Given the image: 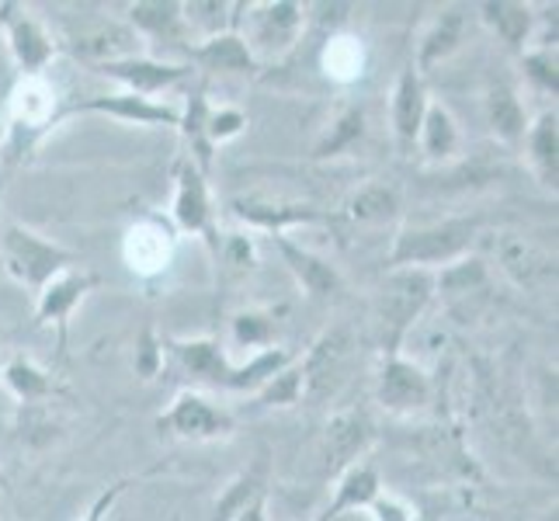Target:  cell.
<instances>
[{"label":"cell","mask_w":559,"mask_h":521,"mask_svg":"<svg viewBox=\"0 0 559 521\" xmlns=\"http://www.w3.org/2000/svg\"><path fill=\"white\" fill-rule=\"evenodd\" d=\"M229 521H267V494L254 497L240 514H234Z\"/></svg>","instance_id":"40"},{"label":"cell","mask_w":559,"mask_h":521,"mask_svg":"<svg viewBox=\"0 0 559 521\" xmlns=\"http://www.w3.org/2000/svg\"><path fill=\"white\" fill-rule=\"evenodd\" d=\"M73 52L84 56L91 67H105V63H119V60H132L140 52V35L119 25V22H102L87 32H81L73 38Z\"/></svg>","instance_id":"15"},{"label":"cell","mask_w":559,"mask_h":521,"mask_svg":"<svg viewBox=\"0 0 559 521\" xmlns=\"http://www.w3.org/2000/svg\"><path fill=\"white\" fill-rule=\"evenodd\" d=\"M352 352H355V341H352L348 327H334V331H326L313 344V352L299 362L302 396L323 400L326 393H334L344 379V369H348V362H352Z\"/></svg>","instance_id":"5"},{"label":"cell","mask_w":559,"mask_h":521,"mask_svg":"<svg viewBox=\"0 0 559 521\" xmlns=\"http://www.w3.org/2000/svg\"><path fill=\"white\" fill-rule=\"evenodd\" d=\"M369 441H372V421L361 411L334 414L323 431V473L341 476L344 470H352L358 455L369 449Z\"/></svg>","instance_id":"10"},{"label":"cell","mask_w":559,"mask_h":521,"mask_svg":"<svg viewBox=\"0 0 559 521\" xmlns=\"http://www.w3.org/2000/svg\"><path fill=\"white\" fill-rule=\"evenodd\" d=\"M476 234H479V220H469V216L403 229L390 250V264L420 268V272H428L435 264L449 268L452 261H462V254L473 247Z\"/></svg>","instance_id":"2"},{"label":"cell","mask_w":559,"mask_h":521,"mask_svg":"<svg viewBox=\"0 0 559 521\" xmlns=\"http://www.w3.org/2000/svg\"><path fill=\"white\" fill-rule=\"evenodd\" d=\"M525 73H528V81L538 87V91H546L556 98V52L552 49H535L525 56Z\"/></svg>","instance_id":"35"},{"label":"cell","mask_w":559,"mask_h":521,"mask_svg":"<svg viewBox=\"0 0 559 521\" xmlns=\"http://www.w3.org/2000/svg\"><path fill=\"white\" fill-rule=\"evenodd\" d=\"M361 129H365V115L361 108H344L341 111V119L331 126V132L317 143V157H334V153L341 150H348L358 137H361Z\"/></svg>","instance_id":"32"},{"label":"cell","mask_w":559,"mask_h":521,"mask_svg":"<svg viewBox=\"0 0 559 521\" xmlns=\"http://www.w3.org/2000/svg\"><path fill=\"white\" fill-rule=\"evenodd\" d=\"M0 490H8V476H4V470H0Z\"/></svg>","instance_id":"42"},{"label":"cell","mask_w":559,"mask_h":521,"mask_svg":"<svg viewBox=\"0 0 559 521\" xmlns=\"http://www.w3.org/2000/svg\"><path fill=\"white\" fill-rule=\"evenodd\" d=\"M417 146L424 150L428 161H449L459 150V126L452 119V111L445 105H428L424 122L417 132Z\"/></svg>","instance_id":"25"},{"label":"cell","mask_w":559,"mask_h":521,"mask_svg":"<svg viewBox=\"0 0 559 521\" xmlns=\"http://www.w3.org/2000/svg\"><path fill=\"white\" fill-rule=\"evenodd\" d=\"M157 428L185 441H216L234 431V417L202 393H178L170 411L160 414Z\"/></svg>","instance_id":"7"},{"label":"cell","mask_w":559,"mask_h":521,"mask_svg":"<svg viewBox=\"0 0 559 521\" xmlns=\"http://www.w3.org/2000/svg\"><path fill=\"white\" fill-rule=\"evenodd\" d=\"M0 25L8 32V49L14 56L17 70L25 76H43L56 56V43H52L49 28L17 4L0 8Z\"/></svg>","instance_id":"8"},{"label":"cell","mask_w":559,"mask_h":521,"mask_svg":"<svg viewBox=\"0 0 559 521\" xmlns=\"http://www.w3.org/2000/svg\"><path fill=\"white\" fill-rule=\"evenodd\" d=\"M94 285H98V275L84 272V268H70V272L56 275L43 293L35 296V327L56 323L60 327V338H63L70 313L76 310V303H81Z\"/></svg>","instance_id":"12"},{"label":"cell","mask_w":559,"mask_h":521,"mask_svg":"<svg viewBox=\"0 0 559 521\" xmlns=\"http://www.w3.org/2000/svg\"><path fill=\"white\" fill-rule=\"evenodd\" d=\"M500 261H504V272L518 282V285H538V282H556V261H549L546 254L528 240L508 237L500 244Z\"/></svg>","instance_id":"23"},{"label":"cell","mask_w":559,"mask_h":521,"mask_svg":"<svg viewBox=\"0 0 559 521\" xmlns=\"http://www.w3.org/2000/svg\"><path fill=\"white\" fill-rule=\"evenodd\" d=\"M237 4H219V0H191V4H181V17L188 32H199L202 43L212 35H223L234 28L237 32V17L229 14Z\"/></svg>","instance_id":"29"},{"label":"cell","mask_w":559,"mask_h":521,"mask_svg":"<svg viewBox=\"0 0 559 521\" xmlns=\"http://www.w3.org/2000/svg\"><path fill=\"white\" fill-rule=\"evenodd\" d=\"M369 508L379 514V521H414V514L407 508H400L396 500H390V497H376Z\"/></svg>","instance_id":"39"},{"label":"cell","mask_w":559,"mask_h":521,"mask_svg":"<svg viewBox=\"0 0 559 521\" xmlns=\"http://www.w3.org/2000/svg\"><path fill=\"white\" fill-rule=\"evenodd\" d=\"M396 212H400V199H396V191L385 185H361L348 202V216L355 223H369V226L390 223Z\"/></svg>","instance_id":"28"},{"label":"cell","mask_w":559,"mask_h":521,"mask_svg":"<svg viewBox=\"0 0 559 521\" xmlns=\"http://www.w3.org/2000/svg\"><path fill=\"white\" fill-rule=\"evenodd\" d=\"M188 56H191V63H199L209 73H254L258 70V60L250 56L243 35L234 28L191 46Z\"/></svg>","instance_id":"18"},{"label":"cell","mask_w":559,"mask_h":521,"mask_svg":"<svg viewBox=\"0 0 559 521\" xmlns=\"http://www.w3.org/2000/svg\"><path fill=\"white\" fill-rule=\"evenodd\" d=\"M234 212L258 229H267L272 237H285L288 226L320 223L323 212L302 202H261V199H234Z\"/></svg>","instance_id":"16"},{"label":"cell","mask_w":559,"mask_h":521,"mask_svg":"<svg viewBox=\"0 0 559 521\" xmlns=\"http://www.w3.org/2000/svg\"><path fill=\"white\" fill-rule=\"evenodd\" d=\"M479 17L504 38L508 46H525L532 32H535V14L528 4H514V0H490V4H479Z\"/></svg>","instance_id":"24"},{"label":"cell","mask_w":559,"mask_h":521,"mask_svg":"<svg viewBox=\"0 0 559 521\" xmlns=\"http://www.w3.org/2000/svg\"><path fill=\"white\" fill-rule=\"evenodd\" d=\"M170 250H175V237L167 234V226H160V220H143L126 237V261L140 275L164 272L170 264Z\"/></svg>","instance_id":"17"},{"label":"cell","mask_w":559,"mask_h":521,"mask_svg":"<svg viewBox=\"0 0 559 521\" xmlns=\"http://www.w3.org/2000/svg\"><path fill=\"white\" fill-rule=\"evenodd\" d=\"M94 70L102 76H111V81H119L129 94H140V98H157V94H164L167 87H175L191 76V67L164 63V60H153V56H132V60L105 63Z\"/></svg>","instance_id":"9"},{"label":"cell","mask_w":559,"mask_h":521,"mask_svg":"<svg viewBox=\"0 0 559 521\" xmlns=\"http://www.w3.org/2000/svg\"><path fill=\"white\" fill-rule=\"evenodd\" d=\"M247 14V35L243 43L250 56L261 60H278L299 43L302 32V8L293 0H267V4H243Z\"/></svg>","instance_id":"4"},{"label":"cell","mask_w":559,"mask_h":521,"mask_svg":"<svg viewBox=\"0 0 559 521\" xmlns=\"http://www.w3.org/2000/svg\"><path fill=\"white\" fill-rule=\"evenodd\" d=\"M275 247L282 250V261L288 264V272L296 275V282L310 296H331L341 288V275H337V268L331 261H323L320 254L293 244L288 237H275Z\"/></svg>","instance_id":"19"},{"label":"cell","mask_w":559,"mask_h":521,"mask_svg":"<svg viewBox=\"0 0 559 521\" xmlns=\"http://www.w3.org/2000/svg\"><path fill=\"white\" fill-rule=\"evenodd\" d=\"M126 487H129V479H119V484H111L108 490H102L98 497L91 500V508L84 511L81 521H105L111 514V508L119 505V497L126 494Z\"/></svg>","instance_id":"37"},{"label":"cell","mask_w":559,"mask_h":521,"mask_svg":"<svg viewBox=\"0 0 559 521\" xmlns=\"http://www.w3.org/2000/svg\"><path fill=\"white\" fill-rule=\"evenodd\" d=\"M462 28H466V14L462 11H445L435 22V28L424 35L420 46V60H417V73L431 70L435 63H441L445 56H452L462 43Z\"/></svg>","instance_id":"27"},{"label":"cell","mask_w":559,"mask_h":521,"mask_svg":"<svg viewBox=\"0 0 559 521\" xmlns=\"http://www.w3.org/2000/svg\"><path fill=\"white\" fill-rule=\"evenodd\" d=\"M129 22L132 32L140 38H153V43L175 46L181 38H188L181 4H175V0H140V4H129Z\"/></svg>","instance_id":"20"},{"label":"cell","mask_w":559,"mask_h":521,"mask_svg":"<svg viewBox=\"0 0 559 521\" xmlns=\"http://www.w3.org/2000/svg\"><path fill=\"white\" fill-rule=\"evenodd\" d=\"M0 258H4L8 275L17 285H25L32 296L43 293L56 275L76 268V254H70L67 247L52 244L46 237H38L35 229L22 223L4 226V234H0Z\"/></svg>","instance_id":"1"},{"label":"cell","mask_w":559,"mask_h":521,"mask_svg":"<svg viewBox=\"0 0 559 521\" xmlns=\"http://www.w3.org/2000/svg\"><path fill=\"white\" fill-rule=\"evenodd\" d=\"M254 396H258V407H293V403H299L302 400V372H299V365L293 362L275 379H267Z\"/></svg>","instance_id":"31"},{"label":"cell","mask_w":559,"mask_h":521,"mask_svg":"<svg viewBox=\"0 0 559 521\" xmlns=\"http://www.w3.org/2000/svg\"><path fill=\"white\" fill-rule=\"evenodd\" d=\"M234 341L264 352L267 341H272V323H267V317H261V313H240L234 320Z\"/></svg>","instance_id":"36"},{"label":"cell","mask_w":559,"mask_h":521,"mask_svg":"<svg viewBox=\"0 0 559 521\" xmlns=\"http://www.w3.org/2000/svg\"><path fill=\"white\" fill-rule=\"evenodd\" d=\"M73 111H102L111 119H122L132 126H181V108L157 102V98H140V94H102V98H87Z\"/></svg>","instance_id":"13"},{"label":"cell","mask_w":559,"mask_h":521,"mask_svg":"<svg viewBox=\"0 0 559 521\" xmlns=\"http://www.w3.org/2000/svg\"><path fill=\"white\" fill-rule=\"evenodd\" d=\"M487 122L493 129V137L508 146L525 143L528 132V111L522 105V98L508 87V84H493L487 91Z\"/></svg>","instance_id":"22"},{"label":"cell","mask_w":559,"mask_h":521,"mask_svg":"<svg viewBox=\"0 0 559 521\" xmlns=\"http://www.w3.org/2000/svg\"><path fill=\"white\" fill-rule=\"evenodd\" d=\"M216 212H212L205 174L191 157L175 164V223L185 234H199L212 250H216Z\"/></svg>","instance_id":"6"},{"label":"cell","mask_w":559,"mask_h":521,"mask_svg":"<svg viewBox=\"0 0 559 521\" xmlns=\"http://www.w3.org/2000/svg\"><path fill=\"white\" fill-rule=\"evenodd\" d=\"M0 379H4V386L8 390L22 400V403H46V400H52V393H56V382H52V376L49 372H43L38 369L35 362H28V358H11L4 369H0Z\"/></svg>","instance_id":"26"},{"label":"cell","mask_w":559,"mask_h":521,"mask_svg":"<svg viewBox=\"0 0 559 521\" xmlns=\"http://www.w3.org/2000/svg\"><path fill=\"white\" fill-rule=\"evenodd\" d=\"M487 282V272H484V261H455L449 268H441V275L435 279V285H441L445 293H469V288H479Z\"/></svg>","instance_id":"33"},{"label":"cell","mask_w":559,"mask_h":521,"mask_svg":"<svg viewBox=\"0 0 559 521\" xmlns=\"http://www.w3.org/2000/svg\"><path fill=\"white\" fill-rule=\"evenodd\" d=\"M428 91H424V76L407 67L400 73V81L393 87V137H396V146L403 153H411L417 146V132H420V122H424V111H428Z\"/></svg>","instance_id":"14"},{"label":"cell","mask_w":559,"mask_h":521,"mask_svg":"<svg viewBox=\"0 0 559 521\" xmlns=\"http://www.w3.org/2000/svg\"><path fill=\"white\" fill-rule=\"evenodd\" d=\"M435 296V275L420 268H393L379 293V323L385 355H400V341L424 313V306Z\"/></svg>","instance_id":"3"},{"label":"cell","mask_w":559,"mask_h":521,"mask_svg":"<svg viewBox=\"0 0 559 521\" xmlns=\"http://www.w3.org/2000/svg\"><path fill=\"white\" fill-rule=\"evenodd\" d=\"M261 494H267L264 490V476H261V470H250V473H240L234 484L226 487V494L219 497V505H216V514H212V521H229L234 514H240L250 500L254 497H261Z\"/></svg>","instance_id":"30"},{"label":"cell","mask_w":559,"mask_h":521,"mask_svg":"<svg viewBox=\"0 0 559 521\" xmlns=\"http://www.w3.org/2000/svg\"><path fill=\"white\" fill-rule=\"evenodd\" d=\"M431 400V382L414 362L385 355L379 372V403L393 414H414Z\"/></svg>","instance_id":"11"},{"label":"cell","mask_w":559,"mask_h":521,"mask_svg":"<svg viewBox=\"0 0 559 521\" xmlns=\"http://www.w3.org/2000/svg\"><path fill=\"white\" fill-rule=\"evenodd\" d=\"M247 129V115L240 108H209V119H205V137L209 143H226L240 137V132Z\"/></svg>","instance_id":"34"},{"label":"cell","mask_w":559,"mask_h":521,"mask_svg":"<svg viewBox=\"0 0 559 521\" xmlns=\"http://www.w3.org/2000/svg\"><path fill=\"white\" fill-rule=\"evenodd\" d=\"M160 347L153 344V331H146L143 334V341H140V347H136V372L143 376V379H153V372H157V362H160Z\"/></svg>","instance_id":"38"},{"label":"cell","mask_w":559,"mask_h":521,"mask_svg":"<svg viewBox=\"0 0 559 521\" xmlns=\"http://www.w3.org/2000/svg\"><path fill=\"white\" fill-rule=\"evenodd\" d=\"M525 140H528V161H532L535 178L556 191V181H559V119H556V111H543L535 122H528Z\"/></svg>","instance_id":"21"},{"label":"cell","mask_w":559,"mask_h":521,"mask_svg":"<svg viewBox=\"0 0 559 521\" xmlns=\"http://www.w3.org/2000/svg\"><path fill=\"white\" fill-rule=\"evenodd\" d=\"M8 132V98H0V140H4Z\"/></svg>","instance_id":"41"}]
</instances>
